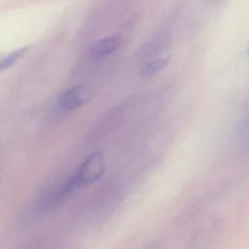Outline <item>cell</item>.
<instances>
[{
  "instance_id": "6da1fadb",
  "label": "cell",
  "mask_w": 249,
  "mask_h": 249,
  "mask_svg": "<svg viewBox=\"0 0 249 249\" xmlns=\"http://www.w3.org/2000/svg\"><path fill=\"white\" fill-rule=\"evenodd\" d=\"M105 171L104 158L101 152L97 151L90 154L69 177V179L60 186L56 193L55 199H60L71 193L98 180Z\"/></svg>"
},
{
  "instance_id": "5b68a950",
  "label": "cell",
  "mask_w": 249,
  "mask_h": 249,
  "mask_svg": "<svg viewBox=\"0 0 249 249\" xmlns=\"http://www.w3.org/2000/svg\"><path fill=\"white\" fill-rule=\"evenodd\" d=\"M167 63L166 59H155L147 62L141 69V75L143 77H150L160 71Z\"/></svg>"
},
{
  "instance_id": "277c9868",
  "label": "cell",
  "mask_w": 249,
  "mask_h": 249,
  "mask_svg": "<svg viewBox=\"0 0 249 249\" xmlns=\"http://www.w3.org/2000/svg\"><path fill=\"white\" fill-rule=\"evenodd\" d=\"M28 51V48H20L16 51H13L9 53L8 54L2 56L0 58V71H3L9 67H11L13 64H15L18 60H19L25 53Z\"/></svg>"
},
{
  "instance_id": "7a4b0ae2",
  "label": "cell",
  "mask_w": 249,
  "mask_h": 249,
  "mask_svg": "<svg viewBox=\"0 0 249 249\" xmlns=\"http://www.w3.org/2000/svg\"><path fill=\"white\" fill-rule=\"evenodd\" d=\"M90 97V89L85 84H78L66 89L59 96L58 105L63 111H73L87 104Z\"/></svg>"
},
{
  "instance_id": "3957f363",
  "label": "cell",
  "mask_w": 249,
  "mask_h": 249,
  "mask_svg": "<svg viewBox=\"0 0 249 249\" xmlns=\"http://www.w3.org/2000/svg\"><path fill=\"white\" fill-rule=\"evenodd\" d=\"M121 45V38L118 35H110L95 41L89 49L90 56L100 59L115 53Z\"/></svg>"
}]
</instances>
